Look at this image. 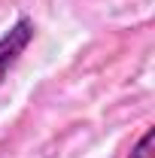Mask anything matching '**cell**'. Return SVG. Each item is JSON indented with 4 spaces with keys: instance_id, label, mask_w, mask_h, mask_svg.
<instances>
[{
    "instance_id": "obj_1",
    "label": "cell",
    "mask_w": 155,
    "mask_h": 158,
    "mask_svg": "<svg viewBox=\"0 0 155 158\" xmlns=\"http://www.w3.org/2000/svg\"><path fill=\"white\" fill-rule=\"evenodd\" d=\"M34 34H37V24L27 19V15H21V19L0 37V85L6 82L9 70L19 64V58L24 55V49L31 46Z\"/></svg>"
},
{
    "instance_id": "obj_2",
    "label": "cell",
    "mask_w": 155,
    "mask_h": 158,
    "mask_svg": "<svg viewBox=\"0 0 155 158\" xmlns=\"http://www.w3.org/2000/svg\"><path fill=\"white\" fill-rule=\"evenodd\" d=\"M131 158H152V128H149V131L140 137V143L134 146Z\"/></svg>"
}]
</instances>
